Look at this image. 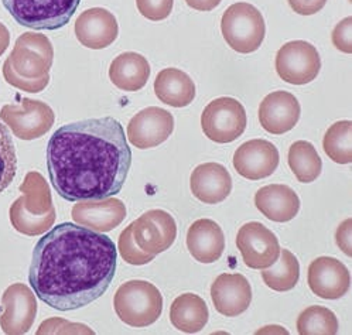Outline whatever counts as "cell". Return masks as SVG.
I'll use <instances>...</instances> for the list:
<instances>
[{
  "label": "cell",
  "mask_w": 352,
  "mask_h": 335,
  "mask_svg": "<svg viewBox=\"0 0 352 335\" xmlns=\"http://www.w3.org/2000/svg\"><path fill=\"white\" fill-rule=\"evenodd\" d=\"M8 61L23 78L44 80L48 78L53 67L54 48L47 36L24 33L16 40Z\"/></svg>",
  "instance_id": "obj_8"
},
{
  "label": "cell",
  "mask_w": 352,
  "mask_h": 335,
  "mask_svg": "<svg viewBox=\"0 0 352 335\" xmlns=\"http://www.w3.org/2000/svg\"><path fill=\"white\" fill-rule=\"evenodd\" d=\"M297 331L301 335H334L338 332V320L329 308L311 305L298 316Z\"/></svg>",
  "instance_id": "obj_30"
},
{
  "label": "cell",
  "mask_w": 352,
  "mask_h": 335,
  "mask_svg": "<svg viewBox=\"0 0 352 335\" xmlns=\"http://www.w3.org/2000/svg\"><path fill=\"white\" fill-rule=\"evenodd\" d=\"M0 120L16 138L34 140L50 132L56 115L45 102L23 98L19 105H5L0 111Z\"/></svg>",
  "instance_id": "obj_9"
},
{
  "label": "cell",
  "mask_w": 352,
  "mask_h": 335,
  "mask_svg": "<svg viewBox=\"0 0 352 335\" xmlns=\"http://www.w3.org/2000/svg\"><path fill=\"white\" fill-rule=\"evenodd\" d=\"M139 13L152 21H160L173 12L174 0H136Z\"/></svg>",
  "instance_id": "obj_34"
},
{
  "label": "cell",
  "mask_w": 352,
  "mask_h": 335,
  "mask_svg": "<svg viewBox=\"0 0 352 335\" xmlns=\"http://www.w3.org/2000/svg\"><path fill=\"white\" fill-rule=\"evenodd\" d=\"M155 94L166 105L184 108L195 98V85L184 71L179 68H164L155 80Z\"/></svg>",
  "instance_id": "obj_25"
},
{
  "label": "cell",
  "mask_w": 352,
  "mask_h": 335,
  "mask_svg": "<svg viewBox=\"0 0 352 335\" xmlns=\"http://www.w3.org/2000/svg\"><path fill=\"white\" fill-rule=\"evenodd\" d=\"M309 286L311 292L325 300H337L349 290L351 276L346 266L336 257L321 256L309 266Z\"/></svg>",
  "instance_id": "obj_16"
},
{
  "label": "cell",
  "mask_w": 352,
  "mask_h": 335,
  "mask_svg": "<svg viewBox=\"0 0 352 335\" xmlns=\"http://www.w3.org/2000/svg\"><path fill=\"white\" fill-rule=\"evenodd\" d=\"M132 166V150L119 120L105 116L65 125L47 146L48 177L69 202L119 194Z\"/></svg>",
  "instance_id": "obj_2"
},
{
  "label": "cell",
  "mask_w": 352,
  "mask_h": 335,
  "mask_svg": "<svg viewBox=\"0 0 352 335\" xmlns=\"http://www.w3.org/2000/svg\"><path fill=\"white\" fill-rule=\"evenodd\" d=\"M150 64L147 60L133 51L118 56L109 67V78L120 91H140L148 81Z\"/></svg>",
  "instance_id": "obj_24"
},
{
  "label": "cell",
  "mask_w": 352,
  "mask_h": 335,
  "mask_svg": "<svg viewBox=\"0 0 352 335\" xmlns=\"http://www.w3.org/2000/svg\"><path fill=\"white\" fill-rule=\"evenodd\" d=\"M113 307L120 321L133 328H144L162 316L163 296L150 281L131 280L116 290Z\"/></svg>",
  "instance_id": "obj_4"
},
{
  "label": "cell",
  "mask_w": 352,
  "mask_h": 335,
  "mask_svg": "<svg viewBox=\"0 0 352 335\" xmlns=\"http://www.w3.org/2000/svg\"><path fill=\"white\" fill-rule=\"evenodd\" d=\"M210 312L206 301L197 294L186 293L175 299L170 307V321L182 332L195 334L208 323Z\"/></svg>",
  "instance_id": "obj_26"
},
{
  "label": "cell",
  "mask_w": 352,
  "mask_h": 335,
  "mask_svg": "<svg viewBox=\"0 0 352 335\" xmlns=\"http://www.w3.org/2000/svg\"><path fill=\"white\" fill-rule=\"evenodd\" d=\"M211 299L215 310L225 317H238L252 301V289L243 274L222 273L211 286Z\"/></svg>",
  "instance_id": "obj_17"
},
{
  "label": "cell",
  "mask_w": 352,
  "mask_h": 335,
  "mask_svg": "<svg viewBox=\"0 0 352 335\" xmlns=\"http://www.w3.org/2000/svg\"><path fill=\"white\" fill-rule=\"evenodd\" d=\"M236 246L245 265L250 269H267L279 259L280 255L278 237L261 222H249L241 226Z\"/></svg>",
  "instance_id": "obj_11"
},
{
  "label": "cell",
  "mask_w": 352,
  "mask_h": 335,
  "mask_svg": "<svg viewBox=\"0 0 352 335\" xmlns=\"http://www.w3.org/2000/svg\"><path fill=\"white\" fill-rule=\"evenodd\" d=\"M327 3V0H289L290 8L301 16H311L320 12Z\"/></svg>",
  "instance_id": "obj_37"
},
{
  "label": "cell",
  "mask_w": 352,
  "mask_h": 335,
  "mask_svg": "<svg viewBox=\"0 0 352 335\" xmlns=\"http://www.w3.org/2000/svg\"><path fill=\"white\" fill-rule=\"evenodd\" d=\"M3 76L8 84H10L12 87L20 89V91H26L30 94H38L41 91L45 89V87L50 84V76L44 80H28L23 78L19 74L14 72V69L12 68L10 63L6 60L3 64Z\"/></svg>",
  "instance_id": "obj_33"
},
{
  "label": "cell",
  "mask_w": 352,
  "mask_h": 335,
  "mask_svg": "<svg viewBox=\"0 0 352 335\" xmlns=\"http://www.w3.org/2000/svg\"><path fill=\"white\" fill-rule=\"evenodd\" d=\"M187 248L199 263L217 262L225 249L222 228L212 219L192 222L187 232Z\"/></svg>",
  "instance_id": "obj_22"
},
{
  "label": "cell",
  "mask_w": 352,
  "mask_h": 335,
  "mask_svg": "<svg viewBox=\"0 0 352 335\" xmlns=\"http://www.w3.org/2000/svg\"><path fill=\"white\" fill-rule=\"evenodd\" d=\"M255 205L267 219L289 222L298 214L300 199L289 186L270 184L256 193Z\"/></svg>",
  "instance_id": "obj_23"
},
{
  "label": "cell",
  "mask_w": 352,
  "mask_h": 335,
  "mask_svg": "<svg viewBox=\"0 0 352 335\" xmlns=\"http://www.w3.org/2000/svg\"><path fill=\"white\" fill-rule=\"evenodd\" d=\"M10 45V33L3 23H0V56L5 54V51Z\"/></svg>",
  "instance_id": "obj_40"
},
{
  "label": "cell",
  "mask_w": 352,
  "mask_h": 335,
  "mask_svg": "<svg viewBox=\"0 0 352 335\" xmlns=\"http://www.w3.org/2000/svg\"><path fill=\"white\" fill-rule=\"evenodd\" d=\"M351 219H345L337 229V245L342 249V252L348 256L352 255V248H351Z\"/></svg>",
  "instance_id": "obj_38"
},
{
  "label": "cell",
  "mask_w": 352,
  "mask_h": 335,
  "mask_svg": "<svg viewBox=\"0 0 352 335\" xmlns=\"http://www.w3.org/2000/svg\"><path fill=\"white\" fill-rule=\"evenodd\" d=\"M113 241L87 226L65 222L40 238L30 265L34 294L58 312L85 307L105 294L116 272Z\"/></svg>",
  "instance_id": "obj_1"
},
{
  "label": "cell",
  "mask_w": 352,
  "mask_h": 335,
  "mask_svg": "<svg viewBox=\"0 0 352 335\" xmlns=\"http://www.w3.org/2000/svg\"><path fill=\"white\" fill-rule=\"evenodd\" d=\"M2 3L23 28L54 32L68 24L81 0H2Z\"/></svg>",
  "instance_id": "obj_5"
},
{
  "label": "cell",
  "mask_w": 352,
  "mask_h": 335,
  "mask_svg": "<svg viewBox=\"0 0 352 335\" xmlns=\"http://www.w3.org/2000/svg\"><path fill=\"white\" fill-rule=\"evenodd\" d=\"M280 162L279 150L273 143L254 139L241 144L234 154V167L248 180H262L272 175Z\"/></svg>",
  "instance_id": "obj_15"
},
{
  "label": "cell",
  "mask_w": 352,
  "mask_h": 335,
  "mask_svg": "<svg viewBox=\"0 0 352 335\" xmlns=\"http://www.w3.org/2000/svg\"><path fill=\"white\" fill-rule=\"evenodd\" d=\"M71 215L78 225L105 234L119 226L126 218V207L120 199L113 197L78 201L72 207Z\"/></svg>",
  "instance_id": "obj_18"
},
{
  "label": "cell",
  "mask_w": 352,
  "mask_h": 335,
  "mask_svg": "<svg viewBox=\"0 0 352 335\" xmlns=\"http://www.w3.org/2000/svg\"><path fill=\"white\" fill-rule=\"evenodd\" d=\"M118 250L124 262L129 265H135V266L147 265L155 259V255H148V253L143 252L135 242L132 224L126 229L122 230V234L119 237V242H118Z\"/></svg>",
  "instance_id": "obj_32"
},
{
  "label": "cell",
  "mask_w": 352,
  "mask_h": 335,
  "mask_svg": "<svg viewBox=\"0 0 352 335\" xmlns=\"http://www.w3.org/2000/svg\"><path fill=\"white\" fill-rule=\"evenodd\" d=\"M3 314L0 316V328L9 335H21L30 331L37 316L34 292L23 283L9 286L2 296Z\"/></svg>",
  "instance_id": "obj_13"
},
{
  "label": "cell",
  "mask_w": 352,
  "mask_h": 335,
  "mask_svg": "<svg viewBox=\"0 0 352 335\" xmlns=\"http://www.w3.org/2000/svg\"><path fill=\"white\" fill-rule=\"evenodd\" d=\"M132 225L135 242L148 255L156 256L166 252L177 238V225L174 218L163 210H148Z\"/></svg>",
  "instance_id": "obj_12"
},
{
  "label": "cell",
  "mask_w": 352,
  "mask_h": 335,
  "mask_svg": "<svg viewBox=\"0 0 352 335\" xmlns=\"http://www.w3.org/2000/svg\"><path fill=\"white\" fill-rule=\"evenodd\" d=\"M352 123L351 120H340L325 132L322 147L327 156L334 163L348 164L352 162Z\"/></svg>",
  "instance_id": "obj_29"
},
{
  "label": "cell",
  "mask_w": 352,
  "mask_h": 335,
  "mask_svg": "<svg viewBox=\"0 0 352 335\" xmlns=\"http://www.w3.org/2000/svg\"><path fill=\"white\" fill-rule=\"evenodd\" d=\"M17 173V154L9 127L0 120V193H3Z\"/></svg>",
  "instance_id": "obj_31"
},
{
  "label": "cell",
  "mask_w": 352,
  "mask_h": 335,
  "mask_svg": "<svg viewBox=\"0 0 352 335\" xmlns=\"http://www.w3.org/2000/svg\"><path fill=\"white\" fill-rule=\"evenodd\" d=\"M190 188L201 202L219 204L232 191V177L219 163H204L192 171Z\"/></svg>",
  "instance_id": "obj_21"
},
{
  "label": "cell",
  "mask_w": 352,
  "mask_h": 335,
  "mask_svg": "<svg viewBox=\"0 0 352 335\" xmlns=\"http://www.w3.org/2000/svg\"><path fill=\"white\" fill-rule=\"evenodd\" d=\"M321 69L317 48L303 40L286 43L276 54V71L280 78L292 85L313 83Z\"/></svg>",
  "instance_id": "obj_10"
},
{
  "label": "cell",
  "mask_w": 352,
  "mask_h": 335,
  "mask_svg": "<svg viewBox=\"0 0 352 335\" xmlns=\"http://www.w3.org/2000/svg\"><path fill=\"white\" fill-rule=\"evenodd\" d=\"M221 32L226 44L236 53L249 54L262 45L266 24L262 13L255 6L241 2L225 10L221 20Z\"/></svg>",
  "instance_id": "obj_6"
},
{
  "label": "cell",
  "mask_w": 352,
  "mask_h": 335,
  "mask_svg": "<svg viewBox=\"0 0 352 335\" xmlns=\"http://www.w3.org/2000/svg\"><path fill=\"white\" fill-rule=\"evenodd\" d=\"M301 108L297 98L286 91H274L265 96L259 107V122L266 132L283 135L297 125Z\"/></svg>",
  "instance_id": "obj_19"
},
{
  "label": "cell",
  "mask_w": 352,
  "mask_h": 335,
  "mask_svg": "<svg viewBox=\"0 0 352 335\" xmlns=\"http://www.w3.org/2000/svg\"><path fill=\"white\" fill-rule=\"evenodd\" d=\"M174 131L173 115L159 107H148L136 114L128 125V140L144 150L164 143Z\"/></svg>",
  "instance_id": "obj_14"
},
{
  "label": "cell",
  "mask_w": 352,
  "mask_h": 335,
  "mask_svg": "<svg viewBox=\"0 0 352 335\" xmlns=\"http://www.w3.org/2000/svg\"><path fill=\"white\" fill-rule=\"evenodd\" d=\"M246 111L239 100L228 96L214 99L201 115L204 135L215 143H231L246 129Z\"/></svg>",
  "instance_id": "obj_7"
},
{
  "label": "cell",
  "mask_w": 352,
  "mask_h": 335,
  "mask_svg": "<svg viewBox=\"0 0 352 335\" xmlns=\"http://www.w3.org/2000/svg\"><path fill=\"white\" fill-rule=\"evenodd\" d=\"M287 162L300 183H313L322 170V162L316 147L306 140H297L290 146Z\"/></svg>",
  "instance_id": "obj_27"
},
{
  "label": "cell",
  "mask_w": 352,
  "mask_h": 335,
  "mask_svg": "<svg viewBox=\"0 0 352 335\" xmlns=\"http://www.w3.org/2000/svg\"><path fill=\"white\" fill-rule=\"evenodd\" d=\"M37 334H94L85 324H75L63 318H50L41 323Z\"/></svg>",
  "instance_id": "obj_35"
},
{
  "label": "cell",
  "mask_w": 352,
  "mask_h": 335,
  "mask_svg": "<svg viewBox=\"0 0 352 335\" xmlns=\"http://www.w3.org/2000/svg\"><path fill=\"white\" fill-rule=\"evenodd\" d=\"M23 193L10 207L12 226L28 237L45 234L56 222V208L52 191L44 177L37 171H30L20 186Z\"/></svg>",
  "instance_id": "obj_3"
},
{
  "label": "cell",
  "mask_w": 352,
  "mask_h": 335,
  "mask_svg": "<svg viewBox=\"0 0 352 335\" xmlns=\"http://www.w3.org/2000/svg\"><path fill=\"white\" fill-rule=\"evenodd\" d=\"M351 25H352V19L345 17L336 25V29L333 30V34H331L334 47L337 50L342 51V53H345V54H351V51H352Z\"/></svg>",
  "instance_id": "obj_36"
},
{
  "label": "cell",
  "mask_w": 352,
  "mask_h": 335,
  "mask_svg": "<svg viewBox=\"0 0 352 335\" xmlns=\"http://www.w3.org/2000/svg\"><path fill=\"white\" fill-rule=\"evenodd\" d=\"M222 0H186V3L198 12H211L221 5Z\"/></svg>",
  "instance_id": "obj_39"
},
{
  "label": "cell",
  "mask_w": 352,
  "mask_h": 335,
  "mask_svg": "<svg viewBox=\"0 0 352 335\" xmlns=\"http://www.w3.org/2000/svg\"><path fill=\"white\" fill-rule=\"evenodd\" d=\"M119 34L116 17L104 8H92L80 14L75 23V36L91 50L109 47Z\"/></svg>",
  "instance_id": "obj_20"
},
{
  "label": "cell",
  "mask_w": 352,
  "mask_h": 335,
  "mask_svg": "<svg viewBox=\"0 0 352 335\" xmlns=\"http://www.w3.org/2000/svg\"><path fill=\"white\" fill-rule=\"evenodd\" d=\"M265 285L274 292H289L296 288L300 279V265L297 257L287 249H280L279 259L270 268L263 269Z\"/></svg>",
  "instance_id": "obj_28"
}]
</instances>
